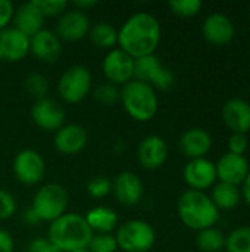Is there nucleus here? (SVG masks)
I'll list each match as a JSON object with an SVG mask.
<instances>
[{
	"instance_id": "nucleus-1",
	"label": "nucleus",
	"mask_w": 250,
	"mask_h": 252,
	"mask_svg": "<svg viewBox=\"0 0 250 252\" xmlns=\"http://www.w3.org/2000/svg\"><path fill=\"white\" fill-rule=\"evenodd\" d=\"M161 24L149 12H137L128 16L118 30V46L131 58L139 59L155 55L161 43Z\"/></svg>"
},
{
	"instance_id": "nucleus-2",
	"label": "nucleus",
	"mask_w": 250,
	"mask_h": 252,
	"mask_svg": "<svg viewBox=\"0 0 250 252\" xmlns=\"http://www.w3.org/2000/svg\"><path fill=\"white\" fill-rule=\"evenodd\" d=\"M93 232L84 216L78 213H65L52 221L47 229V239L60 252L87 250Z\"/></svg>"
},
{
	"instance_id": "nucleus-3",
	"label": "nucleus",
	"mask_w": 250,
	"mask_h": 252,
	"mask_svg": "<svg viewBox=\"0 0 250 252\" xmlns=\"http://www.w3.org/2000/svg\"><path fill=\"white\" fill-rule=\"evenodd\" d=\"M177 213L181 223L190 229L200 232L203 229L215 227L221 214L212 202L211 196L199 190H186L180 195L177 202Z\"/></svg>"
},
{
	"instance_id": "nucleus-4",
	"label": "nucleus",
	"mask_w": 250,
	"mask_h": 252,
	"mask_svg": "<svg viewBox=\"0 0 250 252\" xmlns=\"http://www.w3.org/2000/svg\"><path fill=\"white\" fill-rule=\"evenodd\" d=\"M119 102L124 111L139 123L152 121L159 109L156 90L139 80H131L119 89Z\"/></svg>"
},
{
	"instance_id": "nucleus-5",
	"label": "nucleus",
	"mask_w": 250,
	"mask_h": 252,
	"mask_svg": "<svg viewBox=\"0 0 250 252\" xmlns=\"http://www.w3.org/2000/svg\"><path fill=\"white\" fill-rule=\"evenodd\" d=\"M68 204L69 195L62 185L46 183L37 189L29 208L35 213L40 221H46L50 224L52 221L68 213Z\"/></svg>"
},
{
	"instance_id": "nucleus-6",
	"label": "nucleus",
	"mask_w": 250,
	"mask_h": 252,
	"mask_svg": "<svg viewBox=\"0 0 250 252\" xmlns=\"http://www.w3.org/2000/svg\"><path fill=\"white\" fill-rule=\"evenodd\" d=\"M115 239L118 250L124 252H149L155 242L156 233L152 224L144 220L133 219L121 223L116 227Z\"/></svg>"
},
{
	"instance_id": "nucleus-7",
	"label": "nucleus",
	"mask_w": 250,
	"mask_h": 252,
	"mask_svg": "<svg viewBox=\"0 0 250 252\" xmlns=\"http://www.w3.org/2000/svg\"><path fill=\"white\" fill-rule=\"evenodd\" d=\"M91 72L84 65L68 66L57 81V93L65 103L77 105L91 92Z\"/></svg>"
},
{
	"instance_id": "nucleus-8",
	"label": "nucleus",
	"mask_w": 250,
	"mask_h": 252,
	"mask_svg": "<svg viewBox=\"0 0 250 252\" xmlns=\"http://www.w3.org/2000/svg\"><path fill=\"white\" fill-rule=\"evenodd\" d=\"M134 80L143 81L155 90H169L174 86V74L165 66L156 55H149L136 59L134 63Z\"/></svg>"
},
{
	"instance_id": "nucleus-9",
	"label": "nucleus",
	"mask_w": 250,
	"mask_h": 252,
	"mask_svg": "<svg viewBox=\"0 0 250 252\" xmlns=\"http://www.w3.org/2000/svg\"><path fill=\"white\" fill-rule=\"evenodd\" d=\"M13 174L16 180L27 186L38 185L46 176V161L35 149L27 148L13 158Z\"/></svg>"
},
{
	"instance_id": "nucleus-10",
	"label": "nucleus",
	"mask_w": 250,
	"mask_h": 252,
	"mask_svg": "<svg viewBox=\"0 0 250 252\" xmlns=\"http://www.w3.org/2000/svg\"><path fill=\"white\" fill-rule=\"evenodd\" d=\"M134 58H131L119 47H115L108 50L105 55L102 61V72L108 83L116 87H122L134 80Z\"/></svg>"
},
{
	"instance_id": "nucleus-11",
	"label": "nucleus",
	"mask_w": 250,
	"mask_h": 252,
	"mask_svg": "<svg viewBox=\"0 0 250 252\" xmlns=\"http://www.w3.org/2000/svg\"><path fill=\"white\" fill-rule=\"evenodd\" d=\"M90 19L85 12L75 7H68L56 21L55 34L60 41H78L88 35Z\"/></svg>"
},
{
	"instance_id": "nucleus-12",
	"label": "nucleus",
	"mask_w": 250,
	"mask_h": 252,
	"mask_svg": "<svg viewBox=\"0 0 250 252\" xmlns=\"http://www.w3.org/2000/svg\"><path fill=\"white\" fill-rule=\"evenodd\" d=\"M65 118L66 114L63 106L52 97L35 100L31 108L32 123L44 131L56 133L62 126H65Z\"/></svg>"
},
{
	"instance_id": "nucleus-13",
	"label": "nucleus",
	"mask_w": 250,
	"mask_h": 252,
	"mask_svg": "<svg viewBox=\"0 0 250 252\" xmlns=\"http://www.w3.org/2000/svg\"><path fill=\"white\" fill-rule=\"evenodd\" d=\"M183 179L192 190L205 192L218 180L215 164L208 158L190 159L183 170Z\"/></svg>"
},
{
	"instance_id": "nucleus-14",
	"label": "nucleus",
	"mask_w": 250,
	"mask_h": 252,
	"mask_svg": "<svg viewBox=\"0 0 250 252\" xmlns=\"http://www.w3.org/2000/svg\"><path fill=\"white\" fill-rule=\"evenodd\" d=\"M112 193L119 204L134 207L140 204L144 195V185L136 173L122 171L112 182Z\"/></svg>"
},
{
	"instance_id": "nucleus-15",
	"label": "nucleus",
	"mask_w": 250,
	"mask_h": 252,
	"mask_svg": "<svg viewBox=\"0 0 250 252\" xmlns=\"http://www.w3.org/2000/svg\"><path fill=\"white\" fill-rule=\"evenodd\" d=\"M168 145L158 134L146 136L137 146V161L146 170H158L168 159Z\"/></svg>"
},
{
	"instance_id": "nucleus-16",
	"label": "nucleus",
	"mask_w": 250,
	"mask_h": 252,
	"mask_svg": "<svg viewBox=\"0 0 250 252\" xmlns=\"http://www.w3.org/2000/svg\"><path fill=\"white\" fill-rule=\"evenodd\" d=\"M29 55V37L12 25L0 30V61L21 62Z\"/></svg>"
},
{
	"instance_id": "nucleus-17",
	"label": "nucleus",
	"mask_w": 250,
	"mask_h": 252,
	"mask_svg": "<svg viewBox=\"0 0 250 252\" xmlns=\"http://www.w3.org/2000/svg\"><path fill=\"white\" fill-rule=\"evenodd\" d=\"M88 142L87 130L81 124H65L56 133L53 139L55 149L62 155L80 154Z\"/></svg>"
},
{
	"instance_id": "nucleus-18",
	"label": "nucleus",
	"mask_w": 250,
	"mask_h": 252,
	"mask_svg": "<svg viewBox=\"0 0 250 252\" xmlns=\"http://www.w3.org/2000/svg\"><path fill=\"white\" fill-rule=\"evenodd\" d=\"M215 168H217V179L220 182L234 186L243 185L250 171L249 161L245 155H236L230 152L224 154L218 159Z\"/></svg>"
},
{
	"instance_id": "nucleus-19",
	"label": "nucleus",
	"mask_w": 250,
	"mask_h": 252,
	"mask_svg": "<svg viewBox=\"0 0 250 252\" xmlns=\"http://www.w3.org/2000/svg\"><path fill=\"white\" fill-rule=\"evenodd\" d=\"M29 53L41 62L53 63L62 55V41L55 31L43 28L29 37Z\"/></svg>"
},
{
	"instance_id": "nucleus-20",
	"label": "nucleus",
	"mask_w": 250,
	"mask_h": 252,
	"mask_svg": "<svg viewBox=\"0 0 250 252\" xmlns=\"http://www.w3.org/2000/svg\"><path fill=\"white\" fill-rule=\"evenodd\" d=\"M234 24L224 13H212L202 24L203 38L214 46H225L234 38Z\"/></svg>"
},
{
	"instance_id": "nucleus-21",
	"label": "nucleus",
	"mask_w": 250,
	"mask_h": 252,
	"mask_svg": "<svg viewBox=\"0 0 250 252\" xmlns=\"http://www.w3.org/2000/svg\"><path fill=\"white\" fill-rule=\"evenodd\" d=\"M222 120L233 133L248 134L250 131V103L239 97L228 99L222 105Z\"/></svg>"
},
{
	"instance_id": "nucleus-22",
	"label": "nucleus",
	"mask_w": 250,
	"mask_h": 252,
	"mask_svg": "<svg viewBox=\"0 0 250 252\" xmlns=\"http://www.w3.org/2000/svg\"><path fill=\"white\" fill-rule=\"evenodd\" d=\"M178 145L183 155L189 159L205 158L206 154L212 149V137L205 128L193 127L181 134Z\"/></svg>"
},
{
	"instance_id": "nucleus-23",
	"label": "nucleus",
	"mask_w": 250,
	"mask_h": 252,
	"mask_svg": "<svg viewBox=\"0 0 250 252\" xmlns=\"http://www.w3.org/2000/svg\"><path fill=\"white\" fill-rule=\"evenodd\" d=\"M44 21L46 18L43 16L41 10L37 7L34 0H31L15 9L12 27L25 34L27 37H31L44 28Z\"/></svg>"
},
{
	"instance_id": "nucleus-24",
	"label": "nucleus",
	"mask_w": 250,
	"mask_h": 252,
	"mask_svg": "<svg viewBox=\"0 0 250 252\" xmlns=\"http://www.w3.org/2000/svg\"><path fill=\"white\" fill-rule=\"evenodd\" d=\"M84 219L93 235L112 233L118 227V214L109 207H103V205L93 207L85 213Z\"/></svg>"
},
{
	"instance_id": "nucleus-25",
	"label": "nucleus",
	"mask_w": 250,
	"mask_h": 252,
	"mask_svg": "<svg viewBox=\"0 0 250 252\" xmlns=\"http://www.w3.org/2000/svg\"><path fill=\"white\" fill-rule=\"evenodd\" d=\"M211 199L218 210H233L240 204L242 192L239 186L220 182L214 185Z\"/></svg>"
},
{
	"instance_id": "nucleus-26",
	"label": "nucleus",
	"mask_w": 250,
	"mask_h": 252,
	"mask_svg": "<svg viewBox=\"0 0 250 252\" xmlns=\"http://www.w3.org/2000/svg\"><path fill=\"white\" fill-rule=\"evenodd\" d=\"M88 38L96 47L112 50L118 46V30L112 24L102 21L90 27Z\"/></svg>"
},
{
	"instance_id": "nucleus-27",
	"label": "nucleus",
	"mask_w": 250,
	"mask_h": 252,
	"mask_svg": "<svg viewBox=\"0 0 250 252\" xmlns=\"http://www.w3.org/2000/svg\"><path fill=\"white\" fill-rule=\"evenodd\" d=\"M196 245L202 252H221L225 248V235L215 227L203 229L197 232Z\"/></svg>"
},
{
	"instance_id": "nucleus-28",
	"label": "nucleus",
	"mask_w": 250,
	"mask_h": 252,
	"mask_svg": "<svg viewBox=\"0 0 250 252\" xmlns=\"http://www.w3.org/2000/svg\"><path fill=\"white\" fill-rule=\"evenodd\" d=\"M227 252H250V226H240L225 236Z\"/></svg>"
},
{
	"instance_id": "nucleus-29",
	"label": "nucleus",
	"mask_w": 250,
	"mask_h": 252,
	"mask_svg": "<svg viewBox=\"0 0 250 252\" xmlns=\"http://www.w3.org/2000/svg\"><path fill=\"white\" fill-rule=\"evenodd\" d=\"M25 90L35 100L44 99V97H47L49 81H47V78L43 74H40V72H31L25 78Z\"/></svg>"
},
{
	"instance_id": "nucleus-30",
	"label": "nucleus",
	"mask_w": 250,
	"mask_h": 252,
	"mask_svg": "<svg viewBox=\"0 0 250 252\" xmlns=\"http://www.w3.org/2000/svg\"><path fill=\"white\" fill-rule=\"evenodd\" d=\"M169 10L181 18H192L196 16L202 9L200 0H171L168 3Z\"/></svg>"
},
{
	"instance_id": "nucleus-31",
	"label": "nucleus",
	"mask_w": 250,
	"mask_h": 252,
	"mask_svg": "<svg viewBox=\"0 0 250 252\" xmlns=\"http://www.w3.org/2000/svg\"><path fill=\"white\" fill-rule=\"evenodd\" d=\"M93 94H94V99L105 106H112L119 102V87H116L108 81L99 84L94 89Z\"/></svg>"
},
{
	"instance_id": "nucleus-32",
	"label": "nucleus",
	"mask_w": 250,
	"mask_h": 252,
	"mask_svg": "<svg viewBox=\"0 0 250 252\" xmlns=\"http://www.w3.org/2000/svg\"><path fill=\"white\" fill-rule=\"evenodd\" d=\"M87 250L90 252H116L118 244H116L115 235H112V233L93 235Z\"/></svg>"
},
{
	"instance_id": "nucleus-33",
	"label": "nucleus",
	"mask_w": 250,
	"mask_h": 252,
	"mask_svg": "<svg viewBox=\"0 0 250 252\" xmlns=\"http://www.w3.org/2000/svg\"><path fill=\"white\" fill-rule=\"evenodd\" d=\"M34 3L41 10L44 18H59L69 7L66 0H34Z\"/></svg>"
},
{
	"instance_id": "nucleus-34",
	"label": "nucleus",
	"mask_w": 250,
	"mask_h": 252,
	"mask_svg": "<svg viewBox=\"0 0 250 252\" xmlns=\"http://www.w3.org/2000/svg\"><path fill=\"white\" fill-rule=\"evenodd\" d=\"M87 192L94 199H102L112 193V182L103 176L94 177L87 183Z\"/></svg>"
},
{
	"instance_id": "nucleus-35",
	"label": "nucleus",
	"mask_w": 250,
	"mask_h": 252,
	"mask_svg": "<svg viewBox=\"0 0 250 252\" xmlns=\"http://www.w3.org/2000/svg\"><path fill=\"white\" fill-rule=\"evenodd\" d=\"M16 213V201L13 195L0 189V220H7Z\"/></svg>"
},
{
	"instance_id": "nucleus-36",
	"label": "nucleus",
	"mask_w": 250,
	"mask_h": 252,
	"mask_svg": "<svg viewBox=\"0 0 250 252\" xmlns=\"http://www.w3.org/2000/svg\"><path fill=\"white\" fill-rule=\"evenodd\" d=\"M228 152L230 154H236V155H245V152L248 151L249 146V140L246 134H240V133H233L228 137Z\"/></svg>"
},
{
	"instance_id": "nucleus-37",
	"label": "nucleus",
	"mask_w": 250,
	"mask_h": 252,
	"mask_svg": "<svg viewBox=\"0 0 250 252\" xmlns=\"http://www.w3.org/2000/svg\"><path fill=\"white\" fill-rule=\"evenodd\" d=\"M15 7L10 0H0V30L9 27L13 19Z\"/></svg>"
},
{
	"instance_id": "nucleus-38",
	"label": "nucleus",
	"mask_w": 250,
	"mask_h": 252,
	"mask_svg": "<svg viewBox=\"0 0 250 252\" xmlns=\"http://www.w3.org/2000/svg\"><path fill=\"white\" fill-rule=\"evenodd\" d=\"M27 252H60L47 238H37L29 242Z\"/></svg>"
},
{
	"instance_id": "nucleus-39",
	"label": "nucleus",
	"mask_w": 250,
	"mask_h": 252,
	"mask_svg": "<svg viewBox=\"0 0 250 252\" xmlns=\"http://www.w3.org/2000/svg\"><path fill=\"white\" fill-rule=\"evenodd\" d=\"M13 248L15 242L12 235L7 230L0 229V252H13Z\"/></svg>"
},
{
	"instance_id": "nucleus-40",
	"label": "nucleus",
	"mask_w": 250,
	"mask_h": 252,
	"mask_svg": "<svg viewBox=\"0 0 250 252\" xmlns=\"http://www.w3.org/2000/svg\"><path fill=\"white\" fill-rule=\"evenodd\" d=\"M94 6H97L96 0H77V1L72 3V7H75L78 10H83V12H85L87 9L94 7Z\"/></svg>"
},
{
	"instance_id": "nucleus-41",
	"label": "nucleus",
	"mask_w": 250,
	"mask_h": 252,
	"mask_svg": "<svg viewBox=\"0 0 250 252\" xmlns=\"http://www.w3.org/2000/svg\"><path fill=\"white\" fill-rule=\"evenodd\" d=\"M22 219H24V221L28 224V226H35V224H38V223H41L40 220H38V217L35 216V213L31 210V208H28L25 213H24V216H22Z\"/></svg>"
},
{
	"instance_id": "nucleus-42",
	"label": "nucleus",
	"mask_w": 250,
	"mask_h": 252,
	"mask_svg": "<svg viewBox=\"0 0 250 252\" xmlns=\"http://www.w3.org/2000/svg\"><path fill=\"white\" fill-rule=\"evenodd\" d=\"M240 192H242L243 199L246 201V204L250 207V171L249 174H248V177H246L245 182H243V189H242Z\"/></svg>"
},
{
	"instance_id": "nucleus-43",
	"label": "nucleus",
	"mask_w": 250,
	"mask_h": 252,
	"mask_svg": "<svg viewBox=\"0 0 250 252\" xmlns=\"http://www.w3.org/2000/svg\"><path fill=\"white\" fill-rule=\"evenodd\" d=\"M72 252H90L88 250H78V251H72Z\"/></svg>"
}]
</instances>
